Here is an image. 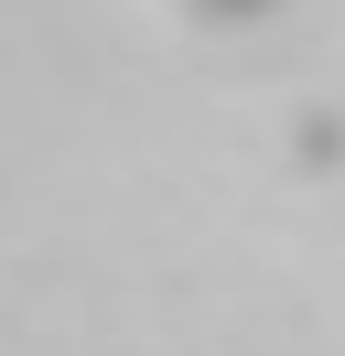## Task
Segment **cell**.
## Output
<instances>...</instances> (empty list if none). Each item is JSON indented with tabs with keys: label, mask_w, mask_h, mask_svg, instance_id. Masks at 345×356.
I'll list each match as a JSON object with an SVG mask.
<instances>
[{
	"label": "cell",
	"mask_w": 345,
	"mask_h": 356,
	"mask_svg": "<svg viewBox=\"0 0 345 356\" xmlns=\"http://www.w3.org/2000/svg\"><path fill=\"white\" fill-rule=\"evenodd\" d=\"M194 11H216V22H248V11H270V0H194Z\"/></svg>",
	"instance_id": "6da1fadb"
}]
</instances>
